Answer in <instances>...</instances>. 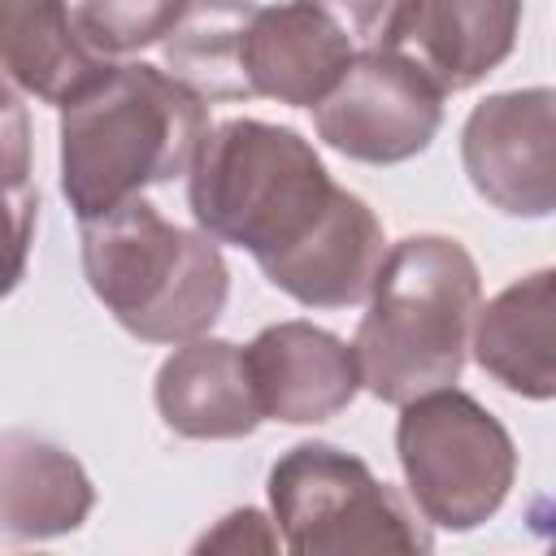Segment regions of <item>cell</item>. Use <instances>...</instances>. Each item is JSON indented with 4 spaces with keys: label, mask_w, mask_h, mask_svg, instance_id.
<instances>
[{
    "label": "cell",
    "mask_w": 556,
    "mask_h": 556,
    "mask_svg": "<svg viewBox=\"0 0 556 556\" xmlns=\"http://www.w3.org/2000/svg\"><path fill=\"white\" fill-rule=\"evenodd\" d=\"M356 56L348 30L304 0L256 4L239 39V78L248 96L313 109Z\"/></svg>",
    "instance_id": "cell-10"
},
{
    "label": "cell",
    "mask_w": 556,
    "mask_h": 556,
    "mask_svg": "<svg viewBox=\"0 0 556 556\" xmlns=\"http://www.w3.org/2000/svg\"><path fill=\"white\" fill-rule=\"evenodd\" d=\"M473 361L526 400L556 391V274L539 269L478 304L469 326Z\"/></svg>",
    "instance_id": "cell-14"
},
{
    "label": "cell",
    "mask_w": 556,
    "mask_h": 556,
    "mask_svg": "<svg viewBox=\"0 0 556 556\" xmlns=\"http://www.w3.org/2000/svg\"><path fill=\"white\" fill-rule=\"evenodd\" d=\"M395 452L417 513L439 530L482 526L500 513L517 478L508 430L456 387L400 404Z\"/></svg>",
    "instance_id": "cell-5"
},
{
    "label": "cell",
    "mask_w": 556,
    "mask_h": 556,
    "mask_svg": "<svg viewBox=\"0 0 556 556\" xmlns=\"http://www.w3.org/2000/svg\"><path fill=\"white\" fill-rule=\"evenodd\" d=\"M243 365L261 404V417L287 426H317L343 413L361 391L352 343L334 339L313 321L265 326L248 348Z\"/></svg>",
    "instance_id": "cell-11"
},
{
    "label": "cell",
    "mask_w": 556,
    "mask_h": 556,
    "mask_svg": "<svg viewBox=\"0 0 556 556\" xmlns=\"http://www.w3.org/2000/svg\"><path fill=\"white\" fill-rule=\"evenodd\" d=\"M191 0H78V30L100 56L148 48L174 30Z\"/></svg>",
    "instance_id": "cell-18"
},
{
    "label": "cell",
    "mask_w": 556,
    "mask_h": 556,
    "mask_svg": "<svg viewBox=\"0 0 556 556\" xmlns=\"http://www.w3.org/2000/svg\"><path fill=\"white\" fill-rule=\"evenodd\" d=\"M35 222H39V191L35 182H0V300L17 287L26 256H30V239H35Z\"/></svg>",
    "instance_id": "cell-19"
},
{
    "label": "cell",
    "mask_w": 556,
    "mask_h": 556,
    "mask_svg": "<svg viewBox=\"0 0 556 556\" xmlns=\"http://www.w3.org/2000/svg\"><path fill=\"white\" fill-rule=\"evenodd\" d=\"M256 0H191L187 13L165 35V74L187 91L208 100H243L239 78V39Z\"/></svg>",
    "instance_id": "cell-17"
},
{
    "label": "cell",
    "mask_w": 556,
    "mask_h": 556,
    "mask_svg": "<svg viewBox=\"0 0 556 556\" xmlns=\"http://www.w3.org/2000/svg\"><path fill=\"white\" fill-rule=\"evenodd\" d=\"M313 122L334 152L365 165H395L430 148L443 122V91L408 56L374 43L313 104Z\"/></svg>",
    "instance_id": "cell-7"
},
{
    "label": "cell",
    "mask_w": 556,
    "mask_h": 556,
    "mask_svg": "<svg viewBox=\"0 0 556 556\" xmlns=\"http://www.w3.org/2000/svg\"><path fill=\"white\" fill-rule=\"evenodd\" d=\"M61 109V191L78 222L191 169L208 109L156 65H100Z\"/></svg>",
    "instance_id": "cell-1"
},
{
    "label": "cell",
    "mask_w": 556,
    "mask_h": 556,
    "mask_svg": "<svg viewBox=\"0 0 556 556\" xmlns=\"http://www.w3.org/2000/svg\"><path fill=\"white\" fill-rule=\"evenodd\" d=\"M83 274L91 295L148 343L200 339L230 291L217 239L165 222L143 195L83 222Z\"/></svg>",
    "instance_id": "cell-3"
},
{
    "label": "cell",
    "mask_w": 556,
    "mask_h": 556,
    "mask_svg": "<svg viewBox=\"0 0 556 556\" xmlns=\"http://www.w3.org/2000/svg\"><path fill=\"white\" fill-rule=\"evenodd\" d=\"M460 161L473 191L508 217H547L556 204V130L552 91H500L486 96L465 130Z\"/></svg>",
    "instance_id": "cell-8"
},
{
    "label": "cell",
    "mask_w": 556,
    "mask_h": 556,
    "mask_svg": "<svg viewBox=\"0 0 556 556\" xmlns=\"http://www.w3.org/2000/svg\"><path fill=\"white\" fill-rule=\"evenodd\" d=\"M187 178L195 226L252 252L256 265L295 248L339 191L308 139L256 117L213 126Z\"/></svg>",
    "instance_id": "cell-4"
},
{
    "label": "cell",
    "mask_w": 556,
    "mask_h": 556,
    "mask_svg": "<svg viewBox=\"0 0 556 556\" xmlns=\"http://www.w3.org/2000/svg\"><path fill=\"white\" fill-rule=\"evenodd\" d=\"M304 4H313L330 22H339L352 43L356 39H378L387 17H391V9H395V0H304Z\"/></svg>",
    "instance_id": "cell-21"
},
{
    "label": "cell",
    "mask_w": 556,
    "mask_h": 556,
    "mask_svg": "<svg viewBox=\"0 0 556 556\" xmlns=\"http://www.w3.org/2000/svg\"><path fill=\"white\" fill-rule=\"evenodd\" d=\"M365 300L369 308L356 326L352 356L369 395L400 408L460 378L469 326L482 304L478 265L460 239H400L382 256Z\"/></svg>",
    "instance_id": "cell-2"
},
{
    "label": "cell",
    "mask_w": 556,
    "mask_h": 556,
    "mask_svg": "<svg viewBox=\"0 0 556 556\" xmlns=\"http://www.w3.org/2000/svg\"><path fill=\"white\" fill-rule=\"evenodd\" d=\"M9 109H22V96L0 78V113H9Z\"/></svg>",
    "instance_id": "cell-22"
},
{
    "label": "cell",
    "mask_w": 556,
    "mask_h": 556,
    "mask_svg": "<svg viewBox=\"0 0 556 556\" xmlns=\"http://www.w3.org/2000/svg\"><path fill=\"white\" fill-rule=\"evenodd\" d=\"M104 56L83 39L70 0H0V78L17 96L70 100Z\"/></svg>",
    "instance_id": "cell-16"
},
{
    "label": "cell",
    "mask_w": 556,
    "mask_h": 556,
    "mask_svg": "<svg viewBox=\"0 0 556 556\" xmlns=\"http://www.w3.org/2000/svg\"><path fill=\"white\" fill-rule=\"evenodd\" d=\"M91 504V478L65 447L26 430L0 434V539L70 534L87 521Z\"/></svg>",
    "instance_id": "cell-15"
},
{
    "label": "cell",
    "mask_w": 556,
    "mask_h": 556,
    "mask_svg": "<svg viewBox=\"0 0 556 556\" xmlns=\"http://www.w3.org/2000/svg\"><path fill=\"white\" fill-rule=\"evenodd\" d=\"M156 413L182 439H243L265 417L243 365L226 339H187L156 369Z\"/></svg>",
    "instance_id": "cell-13"
},
{
    "label": "cell",
    "mask_w": 556,
    "mask_h": 556,
    "mask_svg": "<svg viewBox=\"0 0 556 556\" xmlns=\"http://www.w3.org/2000/svg\"><path fill=\"white\" fill-rule=\"evenodd\" d=\"M521 0H395L378 43L452 96L482 83L513 52Z\"/></svg>",
    "instance_id": "cell-9"
},
{
    "label": "cell",
    "mask_w": 556,
    "mask_h": 556,
    "mask_svg": "<svg viewBox=\"0 0 556 556\" xmlns=\"http://www.w3.org/2000/svg\"><path fill=\"white\" fill-rule=\"evenodd\" d=\"M382 243L387 239H382L374 208L361 195L339 187L334 200L326 204V213L317 217V226L295 248H287L282 256L261 265V274L295 304L348 308L369 295L374 274L387 256Z\"/></svg>",
    "instance_id": "cell-12"
},
{
    "label": "cell",
    "mask_w": 556,
    "mask_h": 556,
    "mask_svg": "<svg viewBox=\"0 0 556 556\" xmlns=\"http://www.w3.org/2000/svg\"><path fill=\"white\" fill-rule=\"evenodd\" d=\"M278 530L274 521H265L256 508H239V513H226L200 543L195 552H278Z\"/></svg>",
    "instance_id": "cell-20"
},
{
    "label": "cell",
    "mask_w": 556,
    "mask_h": 556,
    "mask_svg": "<svg viewBox=\"0 0 556 556\" xmlns=\"http://www.w3.org/2000/svg\"><path fill=\"white\" fill-rule=\"evenodd\" d=\"M269 508L282 547L300 556L430 552L417 513L361 456L330 443H300L269 469Z\"/></svg>",
    "instance_id": "cell-6"
}]
</instances>
